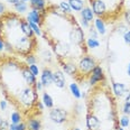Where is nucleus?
<instances>
[{
  "label": "nucleus",
  "instance_id": "nucleus-18",
  "mask_svg": "<svg viewBox=\"0 0 130 130\" xmlns=\"http://www.w3.org/2000/svg\"><path fill=\"white\" fill-rule=\"evenodd\" d=\"M81 18L85 19L90 24L93 23L94 21V13L92 11L91 7H84L82 10H81Z\"/></svg>",
  "mask_w": 130,
  "mask_h": 130
},
{
  "label": "nucleus",
  "instance_id": "nucleus-22",
  "mask_svg": "<svg viewBox=\"0 0 130 130\" xmlns=\"http://www.w3.org/2000/svg\"><path fill=\"white\" fill-rule=\"evenodd\" d=\"M70 91H71V94L75 98V99H81L82 98V91H81V89H80V86L77 85V83H75V82H72L71 84H70Z\"/></svg>",
  "mask_w": 130,
  "mask_h": 130
},
{
  "label": "nucleus",
  "instance_id": "nucleus-50",
  "mask_svg": "<svg viewBox=\"0 0 130 130\" xmlns=\"http://www.w3.org/2000/svg\"><path fill=\"white\" fill-rule=\"evenodd\" d=\"M90 1H91V0H90Z\"/></svg>",
  "mask_w": 130,
  "mask_h": 130
},
{
  "label": "nucleus",
  "instance_id": "nucleus-37",
  "mask_svg": "<svg viewBox=\"0 0 130 130\" xmlns=\"http://www.w3.org/2000/svg\"><path fill=\"white\" fill-rule=\"evenodd\" d=\"M9 122L6 120V119H2L1 121H0V128H2V129H8L9 128Z\"/></svg>",
  "mask_w": 130,
  "mask_h": 130
},
{
  "label": "nucleus",
  "instance_id": "nucleus-17",
  "mask_svg": "<svg viewBox=\"0 0 130 130\" xmlns=\"http://www.w3.org/2000/svg\"><path fill=\"white\" fill-rule=\"evenodd\" d=\"M93 26L95 27L96 31L99 35H105L107 34V25H105V21L102 19V18H94V21H93Z\"/></svg>",
  "mask_w": 130,
  "mask_h": 130
},
{
  "label": "nucleus",
  "instance_id": "nucleus-47",
  "mask_svg": "<svg viewBox=\"0 0 130 130\" xmlns=\"http://www.w3.org/2000/svg\"><path fill=\"white\" fill-rule=\"evenodd\" d=\"M71 130H81V129H78V128H72Z\"/></svg>",
  "mask_w": 130,
  "mask_h": 130
},
{
  "label": "nucleus",
  "instance_id": "nucleus-13",
  "mask_svg": "<svg viewBox=\"0 0 130 130\" xmlns=\"http://www.w3.org/2000/svg\"><path fill=\"white\" fill-rule=\"evenodd\" d=\"M40 82L43 83L44 88H50L53 84V71L50 67H44L40 73Z\"/></svg>",
  "mask_w": 130,
  "mask_h": 130
},
{
  "label": "nucleus",
  "instance_id": "nucleus-36",
  "mask_svg": "<svg viewBox=\"0 0 130 130\" xmlns=\"http://www.w3.org/2000/svg\"><path fill=\"white\" fill-rule=\"evenodd\" d=\"M123 40L127 45H130V29H128V30L123 34Z\"/></svg>",
  "mask_w": 130,
  "mask_h": 130
},
{
  "label": "nucleus",
  "instance_id": "nucleus-7",
  "mask_svg": "<svg viewBox=\"0 0 130 130\" xmlns=\"http://www.w3.org/2000/svg\"><path fill=\"white\" fill-rule=\"evenodd\" d=\"M90 5H91V9L93 11L94 16L102 18L105 21L107 16H108V11H107V6H105L104 2L102 0H91Z\"/></svg>",
  "mask_w": 130,
  "mask_h": 130
},
{
  "label": "nucleus",
  "instance_id": "nucleus-35",
  "mask_svg": "<svg viewBox=\"0 0 130 130\" xmlns=\"http://www.w3.org/2000/svg\"><path fill=\"white\" fill-rule=\"evenodd\" d=\"M34 88L36 89L37 92H42L44 90V85H43V83L40 82V81H36V83L34 84Z\"/></svg>",
  "mask_w": 130,
  "mask_h": 130
},
{
  "label": "nucleus",
  "instance_id": "nucleus-45",
  "mask_svg": "<svg viewBox=\"0 0 130 130\" xmlns=\"http://www.w3.org/2000/svg\"><path fill=\"white\" fill-rule=\"evenodd\" d=\"M116 130H126V129L122 128V127H120V126H119V124H118V126L116 127Z\"/></svg>",
  "mask_w": 130,
  "mask_h": 130
},
{
  "label": "nucleus",
  "instance_id": "nucleus-8",
  "mask_svg": "<svg viewBox=\"0 0 130 130\" xmlns=\"http://www.w3.org/2000/svg\"><path fill=\"white\" fill-rule=\"evenodd\" d=\"M57 61L61 64L62 71L64 73L69 74L70 76H76L77 75V64L71 57L66 59H57Z\"/></svg>",
  "mask_w": 130,
  "mask_h": 130
},
{
  "label": "nucleus",
  "instance_id": "nucleus-33",
  "mask_svg": "<svg viewBox=\"0 0 130 130\" xmlns=\"http://www.w3.org/2000/svg\"><path fill=\"white\" fill-rule=\"evenodd\" d=\"M89 34H90V37H92V38H98V36H99L95 27L93 25H90V27H89Z\"/></svg>",
  "mask_w": 130,
  "mask_h": 130
},
{
  "label": "nucleus",
  "instance_id": "nucleus-20",
  "mask_svg": "<svg viewBox=\"0 0 130 130\" xmlns=\"http://www.w3.org/2000/svg\"><path fill=\"white\" fill-rule=\"evenodd\" d=\"M42 102H43V104H44V107L47 108V109L54 108V100H53V98L51 96V94L47 93V92H43Z\"/></svg>",
  "mask_w": 130,
  "mask_h": 130
},
{
  "label": "nucleus",
  "instance_id": "nucleus-6",
  "mask_svg": "<svg viewBox=\"0 0 130 130\" xmlns=\"http://www.w3.org/2000/svg\"><path fill=\"white\" fill-rule=\"evenodd\" d=\"M89 80V84L92 88H95L98 84H100L101 82H104L105 81V75H104V72H103V69H102L101 65L98 64L93 70H92L91 74L89 75L88 77Z\"/></svg>",
  "mask_w": 130,
  "mask_h": 130
},
{
  "label": "nucleus",
  "instance_id": "nucleus-29",
  "mask_svg": "<svg viewBox=\"0 0 130 130\" xmlns=\"http://www.w3.org/2000/svg\"><path fill=\"white\" fill-rule=\"evenodd\" d=\"M25 63L27 65H31V64H36L37 63V57L35 54H29V55L25 56Z\"/></svg>",
  "mask_w": 130,
  "mask_h": 130
},
{
  "label": "nucleus",
  "instance_id": "nucleus-3",
  "mask_svg": "<svg viewBox=\"0 0 130 130\" xmlns=\"http://www.w3.org/2000/svg\"><path fill=\"white\" fill-rule=\"evenodd\" d=\"M69 39L70 44L73 46H77V47H82L85 45V38H84V31H83L82 27L80 24L74 23L72 28L69 31Z\"/></svg>",
  "mask_w": 130,
  "mask_h": 130
},
{
  "label": "nucleus",
  "instance_id": "nucleus-24",
  "mask_svg": "<svg viewBox=\"0 0 130 130\" xmlns=\"http://www.w3.org/2000/svg\"><path fill=\"white\" fill-rule=\"evenodd\" d=\"M101 45V43L98 40V38H92V37H89V38L85 39V46L90 50H95L99 46Z\"/></svg>",
  "mask_w": 130,
  "mask_h": 130
},
{
  "label": "nucleus",
  "instance_id": "nucleus-44",
  "mask_svg": "<svg viewBox=\"0 0 130 130\" xmlns=\"http://www.w3.org/2000/svg\"><path fill=\"white\" fill-rule=\"evenodd\" d=\"M6 1L8 2V4H10V5H12L13 6V5H16L17 2H19L20 0H6Z\"/></svg>",
  "mask_w": 130,
  "mask_h": 130
},
{
  "label": "nucleus",
  "instance_id": "nucleus-30",
  "mask_svg": "<svg viewBox=\"0 0 130 130\" xmlns=\"http://www.w3.org/2000/svg\"><path fill=\"white\" fill-rule=\"evenodd\" d=\"M28 23H29V21H28ZM29 25H30L32 31L35 32V35H36V36H43L42 27L38 26V25H36V24H34V23H29Z\"/></svg>",
  "mask_w": 130,
  "mask_h": 130
},
{
  "label": "nucleus",
  "instance_id": "nucleus-19",
  "mask_svg": "<svg viewBox=\"0 0 130 130\" xmlns=\"http://www.w3.org/2000/svg\"><path fill=\"white\" fill-rule=\"evenodd\" d=\"M30 8L38 11L46 10V0H30Z\"/></svg>",
  "mask_w": 130,
  "mask_h": 130
},
{
  "label": "nucleus",
  "instance_id": "nucleus-1",
  "mask_svg": "<svg viewBox=\"0 0 130 130\" xmlns=\"http://www.w3.org/2000/svg\"><path fill=\"white\" fill-rule=\"evenodd\" d=\"M38 101V92L34 86H25L18 94V105L23 109V111H27L32 109Z\"/></svg>",
  "mask_w": 130,
  "mask_h": 130
},
{
  "label": "nucleus",
  "instance_id": "nucleus-39",
  "mask_svg": "<svg viewBox=\"0 0 130 130\" xmlns=\"http://www.w3.org/2000/svg\"><path fill=\"white\" fill-rule=\"evenodd\" d=\"M124 20H126L127 25L130 26V9L124 11Z\"/></svg>",
  "mask_w": 130,
  "mask_h": 130
},
{
  "label": "nucleus",
  "instance_id": "nucleus-34",
  "mask_svg": "<svg viewBox=\"0 0 130 130\" xmlns=\"http://www.w3.org/2000/svg\"><path fill=\"white\" fill-rule=\"evenodd\" d=\"M121 112L126 116H130V103L124 102L123 105H122V109H121Z\"/></svg>",
  "mask_w": 130,
  "mask_h": 130
},
{
  "label": "nucleus",
  "instance_id": "nucleus-38",
  "mask_svg": "<svg viewBox=\"0 0 130 130\" xmlns=\"http://www.w3.org/2000/svg\"><path fill=\"white\" fill-rule=\"evenodd\" d=\"M91 24L89 23V21H86L85 19H83V18H81V21H80V26L83 27V28H89L90 27Z\"/></svg>",
  "mask_w": 130,
  "mask_h": 130
},
{
  "label": "nucleus",
  "instance_id": "nucleus-28",
  "mask_svg": "<svg viewBox=\"0 0 130 130\" xmlns=\"http://www.w3.org/2000/svg\"><path fill=\"white\" fill-rule=\"evenodd\" d=\"M8 130H28L27 129V123L26 122H20V123H17V124H13V123H10L9 124V128Z\"/></svg>",
  "mask_w": 130,
  "mask_h": 130
},
{
  "label": "nucleus",
  "instance_id": "nucleus-49",
  "mask_svg": "<svg viewBox=\"0 0 130 130\" xmlns=\"http://www.w3.org/2000/svg\"><path fill=\"white\" fill-rule=\"evenodd\" d=\"M0 130H7V129H2V128H0Z\"/></svg>",
  "mask_w": 130,
  "mask_h": 130
},
{
  "label": "nucleus",
  "instance_id": "nucleus-12",
  "mask_svg": "<svg viewBox=\"0 0 130 130\" xmlns=\"http://www.w3.org/2000/svg\"><path fill=\"white\" fill-rule=\"evenodd\" d=\"M53 84L58 89H64L66 86V78L62 70H56L53 72Z\"/></svg>",
  "mask_w": 130,
  "mask_h": 130
},
{
  "label": "nucleus",
  "instance_id": "nucleus-25",
  "mask_svg": "<svg viewBox=\"0 0 130 130\" xmlns=\"http://www.w3.org/2000/svg\"><path fill=\"white\" fill-rule=\"evenodd\" d=\"M23 122V115H21L20 111H13V112L10 115V123L17 124Z\"/></svg>",
  "mask_w": 130,
  "mask_h": 130
},
{
  "label": "nucleus",
  "instance_id": "nucleus-9",
  "mask_svg": "<svg viewBox=\"0 0 130 130\" xmlns=\"http://www.w3.org/2000/svg\"><path fill=\"white\" fill-rule=\"evenodd\" d=\"M85 124L88 130H100V128H101V120L94 112L89 111L85 117Z\"/></svg>",
  "mask_w": 130,
  "mask_h": 130
},
{
  "label": "nucleus",
  "instance_id": "nucleus-11",
  "mask_svg": "<svg viewBox=\"0 0 130 130\" xmlns=\"http://www.w3.org/2000/svg\"><path fill=\"white\" fill-rule=\"evenodd\" d=\"M20 74H21V76H23L24 78V82L26 83V85H28V86H34V84L36 83V76L35 75H32L31 74V72L29 71V69H28V65H27L26 63L23 65H21V67H20Z\"/></svg>",
  "mask_w": 130,
  "mask_h": 130
},
{
  "label": "nucleus",
  "instance_id": "nucleus-32",
  "mask_svg": "<svg viewBox=\"0 0 130 130\" xmlns=\"http://www.w3.org/2000/svg\"><path fill=\"white\" fill-rule=\"evenodd\" d=\"M42 56H43V58H44L45 62H48V63L52 62L53 56H52V53H51L50 51H44V52L42 53Z\"/></svg>",
  "mask_w": 130,
  "mask_h": 130
},
{
  "label": "nucleus",
  "instance_id": "nucleus-10",
  "mask_svg": "<svg viewBox=\"0 0 130 130\" xmlns=\"http://www.w3.org/2000/svg\"><path fill=\"white\" fill-rule=\"evenodd\" d=\"M46 13H47L46 10L45 11H38V10L31 9L30 11L28 12V15H27V20H28L29 23H34V24H36V25L42 27V25L44 24Z\"/></svg>",
  "mask_w": 130,
  "mask_h": 130
},
{
  "label": "nucleus",
  "instance_id": "nucleus-2",
  "mask_svg": "<svg viewBox=\"0 0 130 130\" xmlns=\"http://www.w3.org/2000/svg\"><path fill=\"white\" fill-rule=\"evenodd\" d=\"M96 65H98V62L93 56L88 55V54L82 55L77 62V75L75 76L76 80L83 81L85 77H89L92 70H93Z\"/></svg>",
  "mask_w": 130,
  "mask_h": 130
},
{
  "label": "nucleus",
  "instance_id": "nucleus-40",
  "mask_svg": "<svg viewBox=\"0 0 130 130\" xmlns=\"http://www.w3.org/2000/svg\"><path fill=\"white\" fill-rule=\"evenodd\" d=\"M7 107H8V104H7L6 100H1V101H0V110H1V111H6Z\"/></svg>",
  "mask_w": 130,
  "mask_h": 130
},
{
  "label": "nucleus",
  "instance_id": "nucleus-27",
  "mask_svg": "<svg viewBox=\"0 0 130 130\" xmlns=\"http://www.w3.org/2000/svg\"><path fill=\"white\" fill-rule=\"evenodd\" d=\"M118 124L120 127H122V128H128V127L130 126V119H129V116H121L120 119H118Z\"/></svg>",
  "mask_w": 130,
  "mask_h": 130
},
{
  "label": "nucleus",
  "instance_id": "nucleus-48",
  "mask_svg": "<svg viewBox=\"0 0 130 130\" xmlns=\"http://www.w3.org/2000/svg\"><path fill=\"white\" fill-rule=\"evenodd\" d=\"M24 1H26V2H27V1H30V0H24Z\"/></svg>",
  "mask_w": 130,
  "mask_h": 130
},
{
  "label": "nucleus",
  "instance_id": "nucleus-14",
  "mask_svg": "<svg viewBox=\"0 0 130 130\" xmlns=\"http://www.w3.org/2000/svg\"><path fill=\"white\" fill-rule=\"evenodd\" d=\"M112 90L113 93L117 98H122L126 96L127 93H128L129 89L127 88V85L124 83H120V82H112Z\"/></svg>",
  "mask_w": 130,
  "mask_h": 130
},
{
  "label": "nucleus",
  "instance_id": "nucleus-46",
  "mask_svg": "<svg viewBox=\"0 0 130 130\" xmlns=\"http://www.w3.org/2000/svg\"><path fill=\"white\" fill-rule=\"evenodd\" d=\"M127 74H128V76H130V63L128 65V69H127Z\"/></svg>",
  "mask_w": 130,
  "mask_h": 130
},
{
  "label": "nucleus",
  "instance_id": "nucleus-16",
  "mask_svg": "<svg viewBox=\"0 0 130 130\" xmlns=\"http://www.w3.org/2000/svg\"><path fill=\"white\" fill-rule=\"evenodd\" d=\"M27 129L28 130H42V120L36 117H30L27 119Z\"/></svg>",
  "mask_w": 130,
  "mask_h": 130
},
{
  "label": "nucleus",
  "instance_id": "nucleus-41",
  "mask_svg": "<svg viewBox=\"0 0 130 130\" xmlns=\"http://www.w3.org/2000/svg\"><path fill=\"white\" fill-rule=\"evenodd\" d=\"M4 51H6V43L2 38H0V53H2Z\"/></svg>",
  "mask_w": 130,
  "mask_h": 130
},
{
  "label": "nucleus",
  "instance_id": "nucleus-31",
  "mask_svg": "<svg viewBox=\"0 0 130 130\" xmlns=\"http://www.w3.org/2000/svg\"><path fill=\"white\" fill-rule=\"evenodd\" d=\"M28 69L29 71L31 72L32 75H35V76H38V75H40V71H39V67L37 66L36 64H31V65H28Z\"/></svg>",
  "mask_w": 130,
  "mask_h": 130
},
{
  "label": "nucleus",
  "instance_id": "nucleus-26",
  "mask_svg": "<svg viewBox=\"0 0 130 130\" xmlns=\"http://www.w3.org/2000/svg\"><path fill=\"white\" fill-rule=\"evenodd\" d=\"M59 8L62 9V11L64 13H66V15H71L72 13V9H71V6H70V4L67 2V0H62L61 2H59Z\"/></svg>",
  "mask_w": 130,
  "mask_h": 130
},
{
  "label": "nucleus",
  "instance_id": "nucleus-21",
  "mask_svg": "<svg viewBox=\"0 0 130 130\" xmlns=\"http://www.w3.org/2000/svg\"><path fill=\"white\" fill-rule=\"evenodd\" d=\"M67 2L70 4L71 9L73 10V11L81 12V10L85 7L84 6V1H83V0H67Z\"/></svg>",
  "mask_w": 130,
  "mask_h": 130
},
{
  "label": "nucleus",
  "instance_id": "nucleus-5",
  "mask_svg": "<svg viewBox=\"0 0 130 130\" xmlns=\"http://www.w3.org/2000/svg\"><path fill=\"white\" fill-rule=\"evenodd\" d=\"M51 121L56 124H63L69 120V112L62 108H52L48 112Z\"/></svg>",
  "mask_w": 130,
  "mask_h": 130
},
{
  "label": "nucleus",
  "instance_id": "nucleus-15",
  "mask_svg": "<svg viewBox=\"0 0 130 130\" xmlns=\"http://www.w3.org/2000/svg\"><path fill=\"white\" fill-rule=\"evenodd\" d=\"M19 27H20L21 32H23L25 36L29 37V38H36V35H35L34 31H32L31 27H30V25H29V23H28V20H27V19H25V18H21Z\"/></svg>",
  "mask_w": 130,
  "mask_h": 130
},
{
  "label": "nucleus",
  "instance_id": "nucleus-43",
  "mask_svg": "<svg viewBox=\"0 0 130 130\" xmlns=\"http://www.w3.org/2000/svg\"><path fill=\"white\" fill-rule=\"evenodd\" d=\"M124 102H127V103H130V90L128 91V93H127L126 99H124Z\"/></svg>",
  "mask_w": 130,
  "mask_h": 130
},
{
  "label": "nucleus",
  "instance_id": "nucleus-4",
  "mask_svg": "<svg viewBox=\"0 0 130 130\" xmlns=\"http://www.w3.org/2000/svg\"><path fill=\"white\" fill-rule=\"evenodd\" d=\"M51 47L53 48L54 53L56 54L57 59L70 58V55H71V44L63 42V40H55V42H53V45Z\"/></svg>",
  "mask_w": 130,
  "mask_h": 130
},
{
  "label": "nucleus",
  "instance_id": "nucleus-42",
  "mask_svg": "<svg viewBox=\"0 0 130 130\" xmlns=\"http://www.w3.org/2000/svg\"><path fill=\"white\" fill-rule=\"evenodd\" d=\"M5 12H6V7H5V5L2 2H0V16L4 15Z\"/></svg>",
  "mask_w": 130,
  "mask_h": 130
},
{
  "label": "nucleus",
  "instance_id": "nucleus-23",
  "mask_svg": "<svg viewBox=\"0 0 130 130\" xmlns=\"http://www.w3.org/2000/svg\"><path fill=\"white\" fill-rule=\"evenodd\" d=\"M13 9H15L18 13H24V12L27 11V9H28V5H27L26 1L20 0L19 2H17L16 5H13Z\"/></svg>",
  "mask_w": 130,
  "mask_h": 130
}]
</instances>
